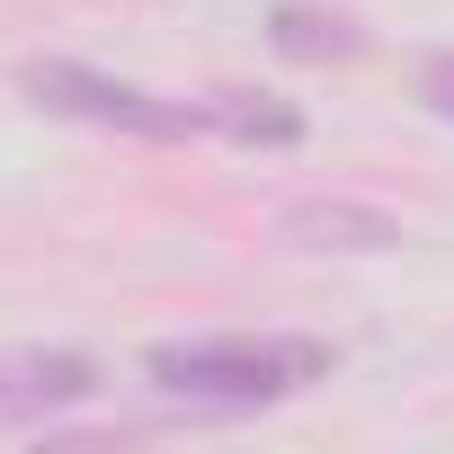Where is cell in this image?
<instances>
[{
	"label": "cell",
	"mask_w": 454,
	"mask_h": 454,
	"mask_svg": "<svg viewBox=\"0 0 454 454\" xmlns=\"http://www.w3.org/2000/svg\"><path fill=\"white\" fill-rule=\"evenodd\" d=\"M27 98L54 107V116H90V125H116V134H152V143L214 134V98H152L134 81L90 72V63H27Z\"/></svg>",
	"instance_id": "7a4b0ae2"
},
{
	"label": "cell",
	"mask_w": 454,
	"mask_h": 454,
	"mask_svg": "<svg viewBox=\"0 0 454 454\" xmlns=\"http://www.w3.org/2000/svg\"><path fill=\"white\" fill-rule=\"evenodd\" d=\"M419 98H427V116H445V125H454V54H436V63L419 72Z\"/></svg>",
	"instance_id": "8992f818"
},
{
	"label": "cell",
	"mask_w": 454,
	"mask_h": 454,
	"mask_svg": "<svg viewBox=\"0 0 454 454\" xmlns=\"http://www.w3.org/2000/svg\"><path fill=\"white\" fill-rule=\"evenodd\" d=\"M152 392L169 401H196V410H268V401H294L303 383L330 374V348L321 339H160L143 356Z\"/></svg>",
	"instance_id": "6da1fadb"
},
{
	"label": "cell",
	"mask_w": 454,
	"mask_h": 454,
	"mask_svg": "<svg viewBox=\"0 0 454 454\" xmlns=\"http://www.w3.org/2000/svg\"><path fill=\"white\" fill-rule=\"evenodd\" d=\"M98 401V365L72 356V348H27V356H0V419L10 427H36V419H63Z\"/></svg>",
	"instance_id": "3957f363"
},
{
	"label": "cell",
	"mask_w": 454,
	"mask_h": 454,
	"mask_svg": "<svg viewBox=\"0 0 454 454\" xmlns=\"http://www.w3.org/2000/svg\"><path fill=\"white\" fill-rule=\"evenodd\" d=\"M268 36H277V54H294V63H339V54H356V19H339V10H303V0H286Z\"/></svg>",
	"instance_id": "5b68a950"
},
{
	"label": "cell",
	"mask_w": 454,
	"mask_h": 454,
	"mask_svg": "<svg viewBox=\"0 0 454 454\" xmlns=\"http://www.w3.org/2000/svg\"><path fill=\"white\" fill-rule=\"evenodd\" d=\"M277 232L294 250H401L410 232L383 214V205H348V196H312V205H286Z\"/></svg>",
	"instance_id": "277c9868"
}]
</instances>
